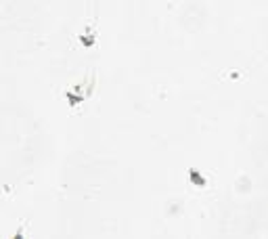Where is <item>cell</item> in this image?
Wrapping results in <instances>:
<instances>
[{
	"instance_id": "1",
	"label": "cell",
	"mask_w": 268,
	"mask_h": 239,
	"mask_svg": "<svg viewBox=\"0 0 268 239\" xmlns=\"http://www.w3.org/2000/svg\"><path fill=\"white\" fill-rule=\"evenodd\" d=\"M189 180H191V185L197 187V189H205L207 187V178L197 168H189Z\"/></svg>"
},
{
	"instance_id": "2",
	"label": "cell",
	"mask_w": 268,
	"mask_h": 239,
	"mask_svg": "<svg viewBox=\"0 0 268 239\" xmlns=\"http://www.w3.org/2000/svg\"><path fill=\"white\" fill-rule=\"evenodd\" d=\"M80 40H82V44H84V46H92L94 42H97V30H94V28L86 30V32L80 36Z\"/></svg>"
}]
</instances>
